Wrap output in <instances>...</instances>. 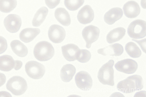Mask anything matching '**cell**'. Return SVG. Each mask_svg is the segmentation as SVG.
<instances>
[{
  "label": "cell",
  "mask_w": 146,
  "mask_h": 97,
  "mask_svg": "<svg viewBox=\"0 0 146 97\" xmlns=\"http://www.w3.org/2000/svg\"><path fill=\"white\" fill-rule=\"evenodd\" d=\"M143 87L142 77L138 75H135L128 77L119 82L117 88L122 92L129 93L137 90H141Z\"/></svg>",
  "instance_id": "cell-1"
},
{
  "label": "cell",
  "mask_w": 146,
  "mask_h": 97,
  "mask_svg": "<svg viewBox=\"0 0 146 97\" xmlns=\"http://www.w3.org/2000/svg\"><path fill=\"white\" fill-rule=\"evenodd\" d=\"M33 52L35 57L37 60L44 62L49 60L53 57L55 50L50 43L46 41H42L36 44Z\"/></svg>",
  "instance_id": "cell-2"
},
{
  "label": "cell",
  "mask_w": 146,
  "mask_h": 97,
  "mask_svg": "<svg viewBox=\"0 0 146 97\" xmlns=\"http://www.w3.org/2000/svg\"><path fill=\"white\" fill-rule=\"evenodd\" d=\"M114 63L113 60H110L100 68L98 78L100 82L103 85H114V71L113 68Z\"/></svg>",
  "instance_id": "cell-3"
},
{
  "label": "cell",
  "mask_w": 146,
  "mask_h": 97,
  "mask_svg": "<svg viewBox=\"0 0 146 97\" xmlns=\"http://www.w3.org/2000/svg\"><path fill=\"white\" fill-rule=\"evenodd\" d=\"M6 87L13 94L19 96L25 92L28 88V85L27 81L23 78L15 76L8 80Z\"/></svg>",
  "instance_id": "cell-4"
},
{
  "label": "cell",
  "mask_w": 146,
  "mask_h": 97,
  "mask_svg": "<svg viewBox=\"0 0 146 97\" xmlns=\"http://www.w3.org/2000/svg\"><path fill=\"white\" fill-rule=\"evenodd\" d=\"M128 35L135 39L143 38L146 35V23L141 20H137L132 22L127 29Z\"/></svg>",
  "instance_id": "cell-5"
},
{
  "label": "cell",
  "mask_w": 146,
  "mask_h": 97,
  "mask_svg": "<svg viewBox=\"0 0 146 97\" xmlns=\"http://www.w3.org/2000/svg\"><path fill=\"white\" fill-rule=\"evenodd\" d=\"M25 69L28 75L35 79L42 78L46 71L45 67L43 64L34 61L27 62L25 65Z\"/></svg>",
  "instance_id": "cell-6"
},
{
  "label": "cell",
  "mask_w": 146,
  "mask_h": 97,
  "mask_svg": "<svg viewBox=\"0 0 146 97\" xmlns=\"http://www.w3.org/2000/svg\"><path fill=\"white\" fill-rule=\"evenodd\" d=\"M100 33L99 29L93 25L86 26L84 29L82 35L86 42V47L87 48H90L92 44L97 40Z\"/></svg>",
  "instance_id": "cell-7"
},
{
  "label": "cell",
  "mask_w": 146,
  "mask_h": 97,
  "mask_svg": "<svg viewBox=\"0 0 146 97\" xmlns=\"http://www.w3.org/2000/svg\"><path fill=\"white\" fill-rule=\"evenodd\" d=\"M75 81L78 87L81 90L87 91L92 86L93 81L90 75L85 71L77 73L75 76Z\"/></svg>",
  "instance_id": "cell-8"
},
{
  "label": "cell",
  "mask_w": 146,
  "mask_h": 97,
  "mask_svg": "<svg viewBox=\"0 0 146 97\" xmlns=\"http://www.w3.org/2000/svg\"><path fill=\"white\" fill-rule=\"evenodd\" d=\"M137 63L130 59H127L118 61L115 67L118 71L127 74L134 73L138 68Z\"/></svg>",
  "instance_id": "cell-9"
},
{
  "label": "cell",
  "mask_w": 146,
  "mask_h": 97,
  "mask_svg": "<svg viewBox=\"0 0 146 97\" xmlns=\"http://www.w3.org/2000/svg\"><path fill=\"white\" fill-rule=\"evenodd\" d=\"M4 24L8 31L14 33L19 30L22 25V21L21 17L19 15L11 14L5 18Z\"/></svg>",
  "instance_id": "cell-10"
},
{
  "label": "cell",
  "mask_w": 146,
  "mask_h": 97,
  "mask_svg": "<svg viewBox=\"0 0 146 97\" xmlns=\"http://www.w3.org/2000/svg\"><path fill=\"white\" fill-rule=\"evenodd\" d=\"M48 34L50 40L54 43H59L64 39L66 33L64 29L62 26L54 24L49 28Z\"/></svg>",
  "instance_id": "cell-11"
},
{
  "label": "cell",
  "mask_w": 146,
  "mask_h": 97,
  "mask_svg": "<svg viewBox=\"0 0 146 97\" xmlns=\"http://www.w3.org/2000/svg\"><path fill=\"white\" fill-rule=\"evenodd\" d=\"M94 17L93 10L90 6L86 5L79 11L77 18L80 23L86 25L91 23L93 20Z\"/></svg>",
  "instance_id": "cell-12"
},
{
  "label": "cell",
  "mask_w": 146,
  "mask_h": 97,
  "mask_svg": "<svg viewBox=\"0 0 146 97\" xmlns=\"http://www.w3.org/2000/svg\"><path fill=\"white\" fill-rule=\"evenodd\" d=\"M61 48L64 57L66 60L70 62L74 61L77 60L80 50L77 46L73 44L62 46Z\"/></svg>",
  "instance_id": "cell-13"
},
{
  "label": "cell",
  "mask_w": 146,
  "mask_h": 97,
  "mask_svg": "<svg viewBox=\"0 0 146 97\" xmlns=\"http://www.w3.org/2000/svg\"><path fill=\"white\" fill-rule=\"evenodd\" d=\"M124 51L122 45L119 43H115L101 48L98 50V53L104 56L109 55L112 56H119Z\"/></svg>",
  "instance_id": "cell-14"
},
{
  "label": "cell",
  "mask_w": 146,
  "mask_h": 97,
  "mask_svg": "<svg viewBox=\"0 0 146 97\" xmlns=\"http://www.w3.org/2000/svg\"><path fill=\"white\" fill-rule=\"evenodd\" d=\"M125 15L129 18L137 17L140 12V8L138 4L133 1H130L125 4L123 7Z\"/></svg>",
  "instance_id": "cell-15"
},
{
  "label": "cell",
  "mask_w": 146,
  "mask_h": 97,
  "mask_svg": "<svg viewBox=\"0 0 146 97\" xmlns=\"http://www.w3.org/2000/svg\"><path fill=\"white\" fill-rule=\"evenodd\" d=\"M123 15L122 9L119 8L111 9L104 15V20L105 22L109 25H111L120 19Z\"/></svg>",
  "instance_id": "cell-16"
},
{
  "label": "cell",
  "mask_w": 146,
  "mask_h": 97,
  "mask_svg": "<svg viewBox=\"0 0 146 97\" xmlns=\"http://www.w3.org/2000/svg\"><path fill=\"white\" fill-rule=\"evenodd\" d=\"M40 32V30L38 28H27L21 32L19 37L24 43H29L32 41Z\"/></svg>",
  "instance_id": "cell-17"
},
{
  "label": "cell",
  "mask_w": 146,
  "mask_h": 97,
  "mask_svg": "<svg viewBox=\"0 0 146 97\" xmlns=\"http://www.w3.org/2000/svg\"><path fill=\"white\" fill-rule=\"evenodd\" d=\"M125 29L121 27L115 28L110 31L106 36V41L109 44L119 41L125 35Z\"/></svg>",
  "instance_id": "cell-18"
},
{
  "label": "cell",
  "mask_w": 146,
  "mask_h": 97,
  "mask_svg": "<svg viewBox=\"0 0 146 97\" xmlns=\"http://www.w3.org/2000/svg\"><path fill=\"white\" fill-rule=\"evenodd\" d=\"M16 60L9 55H5L0 56V70L9 71L15 68Z\"/></svg>",
  "instance_id": "cell-19"
},
{
  "label": "cell",
  "mask_w": 146,
  "mask_h": 97,
  "mask_svg": "<svg viewBox=\"0 0 146 97\" xmlns=\"http://www.w3.org/2000/svg\"><path fill=\"white\" fill-rule=\"evenodd\" d=\"M54 16L57 20L63 26H67L70 24V16L65 9H57L55 12Z\"/></svg>",
  "instance_id": "cell-20"
},
{
  "label": "cell",
  "mask_w": 146,
  "mask_h": 97,
  "mask_svg": "<svg viewBox=\"0 0 146 97\" xmlns=\"http://www.w3.org/2000/svg\"><path fill=\"white\" fill-rule=\"evenodd\" d=\"M76 71L75 67L72 64L64 65L60 71V76L62 80L65 82L70 81L75 75Z\"/></svg>",
  "instance_id": "cell-21"
},
{
  "label": "cell",
  "mask_w": 146,
  "mask_h": 97,
  "mask_svg": "<svg viewBox=\"0 0 146 97\" xmlns=\"http://www.w3.org/2000/svg\"><path fill=\"white\" fill-rule=\"evenodd\" d=\"M11 46L13 52L20 57H25L28 53L27 47L19 40H15L12 41Z\"/></svg>",
  "instance_id": "cell-22"
},
{
  "label": "cell",
  "mask_w": 146,
  "mask_h": 97,
  "mask_svg": "<svg viewBox=\"0 0 146 97\" xmlns=\"http://www.w3.org/2000/svg\"><path fill=\"white\" fill-rule=\"evenodd\" d=\"M48 12V10L46 7H43L37 12L32 21L33 26L35 27L40 26L45 20Z\"/></svg>",
  "instance_id": "cell-23"
},
{
  "label": "cell",
  "mask_w": 146,
  "mask_h": 97,
  "mask_svg": "<svg viewBox=\"0 0 146 97\" xmlns=\"http://www.w3.org/2000/svg\"><path fill=\"white\" fill-rule=\"evenodd\" d=\"M125 50L128 55L133 58L139 57L141 55V51L136 44L132 42H129L125 45Z\"/></svg>",
  "instance_id": "cell-24"
},
{
  "label": "cell",
  "mask_w": 146,
  "mask_h": 97,
  "mask_svg": "<svg viewBox=\"0 0 146 97\" xmlns=\"http://www.w3.org/2000/svg\"><path fill=\"white\" fill-rule=\"evenodd\" d=\"M17 4V0H0V11L10 13L16 8Z\"/></svg>",
  "instance_id": "cell-25"
},
{
  "label": "cell",
  "mask_w": 146,
  "mask_h": 97,
  "mask_svg": "<svg viewBox=\"0 0 146 97\" xmlns=\"http://www.w3.org/2000/svg\"><path fill=\"white\" fill-rule=\"evenodd\" d=\"M84 2V0H64V4L68 10L71 11L78 10Z\"/></svg>",
  "instance_id": "cell-26"
},
{
  "label": "cell",
  "mask_w": 146,
  "mask_h": 97,
  "mask_svg": "<svg viewBox=\"0 0 146 97\" xmlns=\"http://www.w3.org/2000/svg\"><path fill=\"white\" fill-rule=\"evenodd\" d=\"M91 57L90 52L86 49L80 50L77 60L79 62L85 63L88 62Z\"/></svg>",
  "instance_id": "cell-27"
},
{
  "label": "cell",
  "mask_w": 146,
  "mask_h": 97,
  "mask_svg": "<svg viewBox=\"0 0 146 97\" xmlns=\"http://www.w3.org/2000/svg\"><path fill=\"white\" fill-rule=\"evenodd\" d=\"M8 48L7 41L4 37L0 36V54L5 52Z\"/></svg>",
  "instance_id": "cell-28"
},
{
  "label": "cell",
  "mask_w": 146,
  "mask_h": 97,
  "mask_svg": "<svg viewBox=\"0 0 146 97\" xmlns=\"http://www.w3.org/2000/svg\"><path fill=\"white\" fill-rule=\"evenodd\" d=\"M60 0H45L47 6L50 9H52L57 6L60 3Z\"/></svg>",
  "instance_id": "cell-29"
},
{
  "label": "cell",
  "mask_w": 146,
  "mask_h": 97,
  "mask_svg": "<svg viewBox=\"0 0 146 97\" xmlns=\"http://www.w3.org/2000/svg\"><path fill=\"white\" fill-rule=\"evenodd\" d=\"M6 81V77L5 75L0 73V87L3 85Z\"/></svg>",
  "instance_id": "cell-30"
},
{
  "label": "cell",
  "mask_w": 146,
  "mask_h": 97,
  "mask_svg": "<svg viewBox=\"0 0 146 97\" xmlns=\"http://www.w3.org/2000/svg\"><path fill=\"white\" fill-rule=\"evenodd\" d=\"M23 62L22 61L19 60H16V64L15 69V70H17L20 69L23 66Z\"/></svg>",
  "instance_id": "cell-31"
}]
</instances>
